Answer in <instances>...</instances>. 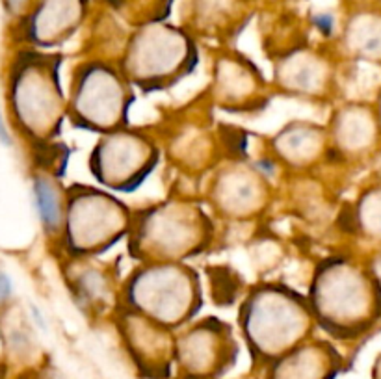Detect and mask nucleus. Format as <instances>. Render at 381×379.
<instances>
[{"label": "nucleus", "instance_id": "4", "mask_svg": "<svg viewBox=\"0 0 381 379\" xmlns=\"http://www.w3.org/2000/svg\"><path fill=\"white\" fill-rule=\"evenodd\" d=\"M10 2H12V4H19L21 0H10Z\"/></svg>", "mask_w": 381, "mask_h": 379}, {"label": "nucleus", "instance_id": "3", "mask_svg": "<svg viewBox=\"0 0 381 379\" xmlns=\"http://www.w3.org/2000/svg\"><path fill=\"white\" fill-rule=\"evenodd\" d=\"M0 140H2L4 143H10V136H8L6 127H4V123H2V115H0Z\"/></svg>", "mask_w": 381, "mask_h": 379}, {"label": "nucleus", "instance_id": "1", "mask_svg": "<svg viewBox=\"0 0 381 379\" xmlns=\"http://www.w3.org/2000/svg\"><path fill=\"white\" fill-rule=\"evenodd\" d=\"M35 197H38V209H40L41 220L47 227H54L60 220V209H58L56 195L52 188L43 181L35 184Z\"/></svg>", "mask_w": 381, "mask_h": 379}, {"label": "nucleus", "instance_id": "2", "mask_svg": "<svg viewBox=\"0 0 381 379\" xmlns=\"http://www.w3.org/2000/svg\"><path fill=\"white\" fill-rule=\"evenodd\" d=\"M8 294H10V281L4 273H0V301L8 298Z\"/></svg>", "mask_w": 381, "mask_h": 379}]
</instances>
